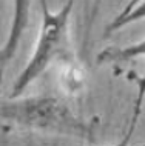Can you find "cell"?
I'll list each match as a JSON object with an SVG mask.
<instances>
[{
    "mask_svg": "<svg viewBox=\"0 0 145 146\" xmlns=\"http://www.w3.org/2000/svg\"><path fill=\"white\" fill-rule=\"evenodd\" d=\"M0 123L20 129L91 139V128L66 102L54 96L0 97Z\"/></svg>",
    "mask_w": 145,
    "mask_h": 146,
    "instance_id": "1",
    "label": "cell"
},
{
    "mask_svg": "<svg viewBox=\"0 0 145 146\" xmlns=\"http://www.w3.org/2000/svg\"><path fill=\"white\" fill-rule=\"evenodd\" d=\"M74 2H65L59 11L53 13L48 3L40 2L42 11V25L40 33L36 43L33 56L11 89L8 97L17 98L22 97V92L33 83L36 78L48 69V66L56 60H69L71 57V42H69V22H71Z\"/></svg>",
    "mask_w": 145,
    "mask_h": 146,
    "instance_id": "2",
    "label": "cell"
},
{
    "mask_svg": "<svg viewBox=\"0 0 145 146\" xmlns=\"http://www.w3.org/2000/svg\"><path fill=\"white\" fill-rule=\"evenodd\" d=\"M31 5L33 3L28 2V0H17L14 3V14H13V23H11L9 37L5 42V45L0 48V80L3 77L6 65L11 62V58L17 52L19 45H20V40H22V35L29 23Z\"/></svg>",
    "mask_w": 145,
    "mask_h": 146,
    "instance_id": "3",
    "label": "cell"
},
{
    "mask_svg": "<svg viewBox=\"0 0 145 146\" xmlns=\"http://www.w3.org/2000/svg\"><path fill=\"white\" fill-rule=\"evenodd\" d=\"M139 57H145V38L138 43L124 46V48H108L104 49L97 56V62L105 63V62H113V63H125L134 60Z\"/></svg>",
    "mask_w": 145,
    "mask_h": 146,
    "instance_id": "4",
    "label": "cell"
},
{
    "mask_svg": "<svg viewBox=\"0 0 145 146\" xmlns=\"http://www.w3.org/2000/svg\"><path fill=\"white\" fill-rule=\"evenodd\" d=\"M145 19V0H139V2H131L128 3L127 8L120 13L119 15H116L111 20V23L107 26L105 33L111 34L114 31L124 28V26L130 25V23L139 22Z\"/></svg>",
    "mask_w": 145,
    "mask_h": 146,
    "instance_id": "5",
    "label": "cell"
},
{
    "mask_svg": "<svg viewBox=\"0 0 145 146\" xmlns=\"http://www.w3.org/2000/svg\"><path fill=\"white\" fill-rule=\"evenodd\" d=\"M62 72H60V83L65 86L66 91H69V92H76L77 89L82 88V80H84V77H82L79 68L76 66V63H74L71 58L69 60H63L62 62Z\"/></svg>",
    "mask_w": 145,
    "mask_h": 146,
    "instance_id": "6",
    "label": "cell"
},
{
    "mask_svg": "<svg viewBox=\"0 0 145 146\" xmlns=\"http://www.w3.org/2000/svg\"><path fill=\"white\" fill-rule=\"evenodd\" d=\"M116 146H128V141H125V140L122 139V140H120V143L116 145Z\"/></svg>",
    "mask_w": 145,
    "mask_h": 146,
    "instance_id": "7",
    "label": "cell"
}]
</instances>
